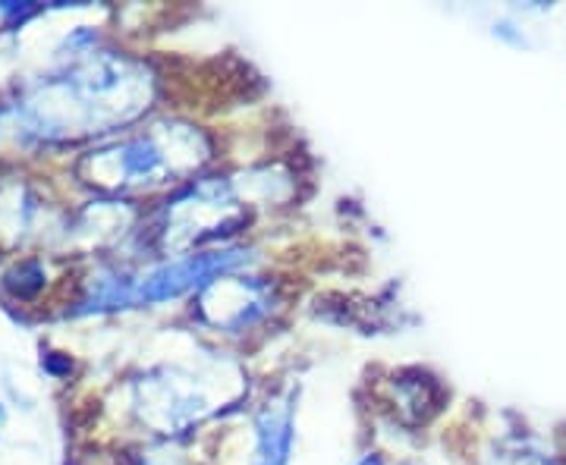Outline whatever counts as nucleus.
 I'll use <instances>...</instances> for the list:
<instances>
[{"label":"nucleus","instance_id":"obj_1","mask_svg":"<svg viewBox=\"0 0 566 465\" xmlns=\"http://www.w3.org/2000/svg\"><path fill=\"white\" fill-rule=\"evenodd\" d=\"M271 289L255 277H218L199 289V315L227 334H243L271 308Z\"/></svg>","mask_w":566,"mask_h":465},{"label":"nucleus","instance_id":"obj_2","mask_svg":"<svg viewBox=\"0 0 566 465\" xmlns=\"http://www.w3.org/2000/svg\"><path fill=\"white\" fill-rule=\"evenodd\" d=\"M293 453V405L268 403L255 419L252 465H290Z\"/></svg>","mask_w":566,"mask_h":465},{"label":"nucleus","instance_id":"obj_3","mask_svg":"<svg viewBox=\"0 0 566 465\" xmlns=\"http://www.w3.org/2000/svg\"><path fill=\"white\" fill-rule=\"evenodd\" d=\"M359 465H385V459H381L378 453H368V456H363V463Z\"/></svg>","mask_w":566,"mask_h":465}]
</instances>
